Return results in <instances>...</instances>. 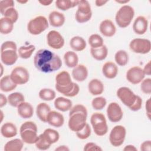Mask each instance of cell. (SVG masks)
<instances>
[{
  "instance_id": "6da1fadb",
  "label": "cell",
  "mask_w": 151,
  "mask_h": 151,
  "mask_svg": "<svg viewBox=\"0 0 151 151\" xmlns=\"http://www.w3.org/2000/svg\"><path fill=\"white\" fill-rule=\"evenodd\" d=\"M34 64L41 72L50 73L59 70L62 65L60 57L46 49L39 50L34 57Z\"/></svg>"
},
{
  "instance_id": "7a4b0ae2",
  "label": "cell",
  "mask_w": 151,
  "mask_h": 151,
  "mask_svg": "<svg viewBox=\"0 0 151 151\" xmlns=\"http://www.w3.org/2000/svg\"><path fill=\"white\" fill-rule=\"evenodd\" d=\"M55 88L60 93L67 97H74L80 91L78 85L71 81L68 72L62 71L55 77Z\"/></svg>"
},
{
  "instance_id": "3957f363",
  "label": "cell",
  "mask_w": 151,
  "mask_h": 151,
  "mask_svg": "<svg viewBox=\"0 0 151 151\" xmlns=\"http://www.w3.org/2000/svg\"><path fill=\"white\" fill-rule=\"evenodd\" d=\"M87 110L82 104H77L70 110L68 125L73 132H77L81 130L87 123Z\"/></svg>"
},
{
  "instance_id": "277c9868",
  "label": "cell",
  "mask_w": 151,
  "mask_h": 151,
  "mask_svg": "<svg viewBox=\"0 0 151 151\" xmlns=\"http://www.w3.org/2000/svg\"><path fill=\"white\" fill-rule=\"evenodd\" d=\"M17 45L15 42L7 41L1 47V60L6 65L14 64L18 60V54L17 52Z\"/></svg>"
},
{
  "instance_id": "5b68a950",
  "label": "cell",
  "mask_w": 151,
  "mask_h": 151,
  "mask_svg": "<svg viewBox=\"0 0 151 151\" xmlns=\"http://www.w3.org/2000/svg\"><path fill=\"white\" fill-rule=\"evenodd\" d=\"M37 130V126L33 122H24L22 124L19 129L21 139L27 144L35 143L38 138Z\"/></svg>"
},
{
  "instance_id": "8992f818",
  "label": "cell",
  "mask_w": 151,
  "mask_h": 151,
  "mask_svg": "<svg viewBox=\"0 0 151 151\" xmlns=\"http://www.w3.org/2000/svg\"><path fill=\"white\" fill-rule=\"evenodd\" d=\"M134 15L133 8L130 5H123L117 12L115 17L116 24L120 28H124L131 23Z\"/></svg>"
},
{
  "instance_id": "52a82bcc",
  "label": "cell",
  "mask_w": 151,
  "mask_h": 151,
  "mask_svg": "<svg viewBox=\"0 0 151 151\" xmlns=\"http://www.w3.org/2000/svg\"><path fill=\"white\" fill-rule=\"evenodd\" d=\"M90 123L94 133L99 136L106 134L108 132V126L104 114L101 113H93L90 118Z\"/></svg>"
},
{
  "instance_id": "ba28073f",
  "label": "cell",
  "mask_w": 151,
  "mask_h": 151,
  "mask_svg": "<svg viewBox=\"0 0 151 151\" xmlns=\"http://www.w3.org/2000/svg\"><path fill=\"white\" fill-rule=\"evenodd\" d=\"M48 27L47 19L42 15L37 16L31 19L27 24V29L32 35H38Z\"/></svg>"
},
{
  "instance_id": "9c48e42d",
  "label": "cell",
  "mask_w": 151,
  "mask_h": 151,
  "mask_svg": "<svg viewBox=\"0 0 151 151\" xmlns=\"http://www.w3.org/2000/svg\"><path fill=\"white\" fill-rule=\"evenodd\" d=\"M77 6L78 8L75 15L76 20L81 24L88 21L92 17L90 3L86 0H80Z\"/></svg>"
},
{
  "instance_id": "30bf717a",
  "label": "cell",
  "mask_w": 151,
  "mask_h": 151,
  "mask_svg": "<svg viewBox=\"0 0 151 151\" xmlns=\"http://www.w3.org/2000/svg\"><path fill=\"white\" fill-rule=\"evenodd\" d=\"M126 130L122 125L114 126L111 130L109 135V141L111 145L114 147L121 146L125 139Z\"/></svg>"
},
{
  "instance_id": "8fae6325",
  "label": "cell",
  "mask_w": 151,
  "mask_h": 151,
  "mask_svg": "<svg viewBox=\"0 0 151 151\" xmlns=\"http://www.w3.org/2000/svg\"><path fill=\"white\" fill-rule=\"evenodd\" d=\"M130 49L135 53L145 54L150 51V41L145 38H135L132 40L129 44Z\"/></svg>"
},
{
  "instance_id": "7c38bea8",
  "label": "cell",
  "mask_w": 151,
  "mask_h": 151,
  "mask_svg": "<svg viewBox=\"0 0 151 151\" xmlns=\"http://www.w3.org/2000/svg\"><path fill=\"white\" fill-rule=\"evenodd\" d=\"M116 94L121 101L129 108L133 106L138 96L136 95L130 88L127 87H120L117 90Z\"/></svg>"
},
{
  "instance_id": "4fadbf2b",
  "label": "cell",
  "mask_w": 151,
  "mask_h": 151,
  "mask_svg": "<svg viewBox=\"0 0 151 151\" xmlns=\"http://www.w3.org/2000/svg\"><path fill=\"white\" fill-rule=\"evenodd\" d=\"M11 78L16 84H24L29 79V74L28 70L21 66L14 68L10 74Z\"/></svg>"
},
{
  "instance_id": "5bb4252c",
  "label": "cell",
  "mask_w": 151,
  "mask_h": 151,
  "mask_svg": "<svg viewBox=\"0 0 151 151\" xmlns=\"http://www.w3.org/2000/svg\"><path fill=\"white\" fill-rule=\"evenodd\" d=\"M47 44L51 48L58 50L63 47L64 45V39L59 32L52 30L48 32L47 35Z\"/></svg>"
},
{
  "instance_id": "9a60e30c",
  "label": "cell",
  "mask_w": 151,
  "mask_h": 151,
  "mask_svg": "<svg viewBox=\"0 0 151 151\" xmlns=\"http://www.w3.org/2000/svg\"><path fill=\"white\" fill-rule=\"evenodd\" d=\"M145 74L142 68L134 66L129 68L126 72L127 80L133 84H137L144 79Z\"/></svg>"
},
{
  "instance_id": "2e32d148",
  "label": "cell",
  "mask_w": 151,
  "mask_h": 151,
  "mask_svg": "<svg viewBox=\"0 0 151 151\" xmlns=\"http://www.w3.org/2000/svg\"><path fill=\"white\" fill-rule=\"evenodd\" d=\"M107 115L110 122L116 123L122 120L123 113L122 108L118 103L116 102H111L107 107Z\"/></svg>"
},
{
  "instance_id": "e0dca14e",
  "label": "cell",
  "mask_w": 151,
  "mask_h": 151,
  "mask_svg": "<svg viewBox=\"0 0 151 151\" xmlns=\"http://www.w3.org/2000/svg\"><path fill=\"white\" fill-rule=\"evenodd\" d=\"M148 28V21L143 16L137 17L133 24V31L138 35L144 34Z\"/></svg>"
},
{
  "instance_id": "ac0fdd59",
  "label": "cell",
  "mask_w": 151,
  "mask_h": 151,
  "mask_svg": "<svg viewBox=\"0 0 151 151\" xmlns=\"http://www.w3.org/2000/svg\"><path fill=\"white\" fill-rule=\"evenodd\" d=\"M99 29L102 35L105 37H113L116 31V28L113 22L110 19H104L101 22Z\"/></svg>"
},
{
  "instance_id": "d6986e66",
  "label": "cell",
  "mask_w": 151,
  "mask_h": 151,
  "mask_svg": "<svg viewBox=\"0 0 151 151\" xmlns=\"http://www.w3.org/2000/svg\"><path fill=\"white\" fill-rule=\"evenodd\" d=\"M47 122L52 126L60 127L63 125L64 118L61 113L56 111H51L48 114Z\"/></svg>"
},
{
  "instance_id": "ffe728a7",
  "label": "cell",
  "mask_w": 151,
  "mask_h": 151,
  "mask_svg": "<svg viewBox=\"0 0 151 151\" xmlns=\"http://www.w3.org/2000/svg\"><path fill=\"white\" fill-rule=\"evenodd\" d=\"M72 76L77 81H84L88 76V70L83 64H78L72 71Z\"/></svg>"
},
{
  "instance_id": "44dd1931",
  "label": "cell",
  "mask_w": 151,
  "mask_h": 151,
  "mask_svg": "<svg viewBox=\"0 0 151 151\" xmlns=\"http://www.w3.org/2000/svg\"><path fill=\"white\" fill-rule=\"evenodd\" d=\"M17 111L21 117L23 119H29L32 116L34 109L30 103L24 101L17 107Z\"/></svg>"
},
{
  "instance_id": "7402d4cb",
  "label": "cell",
  "mask_w": 151,
  "mask_h": 151,
  "mask_svg": "<svg viewBox=\"0 0 151 151\" xmlns=\"http://www.w3.org/2000/svg\"><path fill=\"white\" fill-rule=\"evenodd\" d=\"M102 73L106 78L112 79L116 77L118 73V68L114 63L108 61L103 65Z\"/></svg>"
},
{
  "instance_id": "603a6c76",
  "label": "cell",
  "mask_w": 151,
  "mask_h": 151,
  "mask_svg": "<svg viewBox=\"0 0 151 151\" xmlns=\"http://www.w3.org/2000/svg\"><path fill=\"white\" fill-rule=\"evenodd\" d=\"M48 20L51 26L54 27H60L63 25L65 19L63 14L58 11H54L49 14Z\"/></svg>"
},
{
  "instance_id": "cb8c5ba5",
  "label": "cell",
  "mask_w": 151,
  "mask_h": 151,
  "mask_svg": "<svg viewBox=\"0 0 151 151\" xmlns=\"http://www.w3.org/2000/svg\"><path fill=\"white\" fill-rule=\"evenodd\" d=\"M89 92L94 96L100 95L104 91V85L103 83L99 79H92L88 84Z\"/></svg>"
},
{
  "instance_id": "d4e9b609",
  "label": "cell",
  "mask_w": 151,
  "mask_h": 151,
  "mask_svg": "<svg viewBox=\"0 0 151 151\" xmlns=\"http://www.w3.org/2000/svg\"><path fill=\"white\" fill-rule=\"evenodd\" d=\"M54 107L61 111H67L72 108V101L67 98L58 97L55 99Z\"/></svg>"
},
{
  "instance_id": "484cf974",
  "label": "cell",
  "mask_w": 151,
  "mask_h": 151,
  "mask_svg": "<svg viewBox=\"0 0 151 151\" xmlns=\"http://www.w3.org/2000/svg\"><path fill=\"white\" fill-rule=\"evenodd\" d=\"M1 133L4 137L11 138L17 135V129L16 126L12 123L6 122L1 126Z\"/></svg>"
},
{
  "instance_id": "4316f807",
  "label": "cell",
  "mask_w": 151,
  "mask_h": 151,
  "mask_svg": "<svg viewBox=\"0 0 151 151\" xmlns=\"http://www.w3.org/2000/svg\"><path fill=\"white\" fill-rule=\"evenodd\" d=\"M16 84L11 78L10 75H6L1 78L0 88L2 91L9 92L14 90L17 87Z\"/></svg>"
},
{
  "instance_id": "83f0119b",
  "label": "cell",
  "mask_w": 151,
  "mask_h": 151,
  "mask_svg": "<svg viewBox=\"0 0 151 151\" xmlns=\"http://www.w3.org/2000/svg\"><path fill=\"white\" fill-rule=\"evenodd\" d=\"M50 111V107L45 103H40L37 106V116L41 121L44 123L47 122V116Z\"/></svg>"
},
{
  "instance_id": "f1b7e54d",
  "label": "cell",
  "mask_w": 151,
  "mask_h": 151,
  "mask_svg": "<svg viewBox=\"0 0 151 151\" xmlns=\"http://www.w3.org/2000/svg\"><path fill=\"white\" fill-rule=\"evenodd\" d=\"M70 47L75 51H81L86 47V42L80 36L73 37L70 41Z\"/></svg>"
},
{
  "instance_id": "f546056e",
  "label": "cell",
  "mask_w": 151,
  "mask_h": 151,
  "mask_svg": "<svg viewBox=\"0 0 151 151\" xmlns=\"http://www.w3.org/2000/svg\"><path fill=\"white\" fill-rule=\"evenodd\" d=\"M90 53L95 60L97 61H102L107 57L108 54V49L105 45H103L101 47L99 48H91Z\"/></svg>"
},
{
  "instance_id": "4dcf8cb0",
  "label": "cell",
  "mask_w": 151,
  "mask_h": 151,
  "mask_svg": "<svg viewBox=\"0 0 151 151\" xmlns=\"http://www.w3.org/2000/svg\"><path fill=\"white\" fill-rule=\"evenodd\" d=\"M64 60L65 65L69 68H74L78 65V57L74 51H67L64 55Z\"/></svg>"
},
{
  "instance_id": "1f68e13d",
  "label": "cell",
  "mask_w": 151,
  "mask_h": 151,
  "mask_svg": "<svg viewBox=\"0 0 151 151\" xmlns=\"http://www.w3.org/2000/svg\"><path fill=\"white\" fill-rule=\"evenodd\" d=\"M24 142L19 139H15L8 141L4 146L5 151H21L23 148Z\"/></svg>"
},
{
  "instance_id": "d6a6232c",
  "label": "cell",
  "mask_w": 151,
  "mask_h": 151,
  "mask_svg": "<svg viewBox=\"0 0 151 151\" xmlns=\"http://www.w3.org/2000/svg\"><path fill=\"white\" fill-rule=\"evenodd\" d=\"M24 95L19 92H15L10 94L8 96L9 104L14 107H17L21 103L25 101Z\"/></svg>"
},
{
  "instance_id": "836d02e7",
  "label": "cell",
  "mask_w": 151,
  "mask_h": 151,
  "mask_svg": "<svg viewBox=\"0 0 151 151\" xmlns=\"http://www.w3.org/2000/svg\"><path fill=\"white\" fill-rule=\"evenodd\" d=\"M14 24L9 19L2 17L0 19V32L2 34H9L14 28Z\"/></svg>"
},
{
  "instance_id": "e575fe53",
  "label": "cell",
  "mask_w": 151,
  "mask_h": 151,
  "mask_svg": "<svg viewBox=\"0 0 151 151\" xmlns=\"http://www.w3.org/2000/svg\"><path fill=\"white\" fill-rule=\"evenodd\" d=\"M78 0L70 1V0H57L55 2V6L57 8L62 11H67L70 8H74L78 5Z\"/></svg>"
},
{
  "instance_id": "d590c367",
  "label": "cell",
  "mask_w": 151,
  "mask_h": 151,
  "mask_svg": "<svg viewBox=\"0 0 151 151\" xmlns=\"http://www.w3.org/2000/svg\"><path fill=\"white\" fill-rule=\"evenodd\" d=\"M43 135L48 142L52 145L56 143L59 138L60 135L57 131L52 129H47L43 132Z\"/></svg>"
},
{
  "instance_id": "8d00e7d4",
  "label": "cell",
  "mask_w": 151,
  "mask_h": 151,
  "mask_svg": "<svg viewBox=\"0 0 151 151\" xmlns=\"http://www.w3.org/2000/svg\"><path fill=\"white\" fill-rule=\"evenodd\" d=\"M35 50V47L34 45L21 46L18 50V56L22 59H28L31 57Z\"/></svg>"
},
{
  "instance_id": "74e56055",
  "label": "cell",
  "mask_w": 151,
  "mask_h": 151,
  "mask_svg": "<svg viewBox=\"0 0 151 151\" xmlns=\"http://www.w3.org/2000/svg\"><path fill=\"white\" fill-rule=\"evenodd\" d=\"M114 59L116 63L119 65L124 66L129 61V55L126 51L120 50L116 52Z\"/></svg>"
},
{
  "instance_id": "f35d334b",
  "label": "cell",
  "mask_w": 151,
  "mask_h": 151,
  "mask_svg": "<svg viewBox=\"0 0 151 151\" xmlns=\"http://www.w3.org/2000/svg\"><path fill=\"white\" fill-rule=\"evenodd\" d=\"M39 97L45 101H51L55 98V92L51 88H42L39 92Z\"/></svg>"
},
{
  "instance_id": "ab89813d",
  "label": "cell",
  "mask_w": 151,
  "mask_h": 151,
  "mask_svg": "<svg viewBox=\"0 0 151 151\" xmlns=\"http://www.w3.org/2000/svg\"><path fill=\"white\" fill-rule=\"evenodd\" d=\"M88 42L91 48H93L100 47L103 45V39L100 35L97 34L91 35L88 38Z\"/></svg>"
},
{
  "instance_id": "60d3db41",
  "label": "cell",
  "mask_w": 151,
  "mask_h": 151,
  "mask_svg": "<svg viewBox=\"0 0 151 151\" xmlns=\"http://www.w3.org/2000/svg\"><path fill=\"white\" fill-rule=\"evenodd\" d=\"M35 146L40 150H45L50 148V146L51 145L50 144L48 141L44 137L43 134H41L38 136V138L37 142L35 143Z\"/></svg>"
},
{
  "instance_id": "b9f144b4",
  "label": "cell",
  "mask_w": 151,
  "mask_h": 151,
  "mask_svg": "<svg viewBox=\"0 0 151 151\" xmlns=\"http://www.w3.org/2000/svg\"><path fill=\"white\" fill-rule=\"evenodd\" d=\"M107 101L103 97H97L93 99L91 101V105L95 110H102L106 105Z\"/></svg>"
},
{
  "instance_id": "7bdbcfd3",
  "label": "cell",
  "mask_w": 151,
  "mask_h": 151,
  "mask_svg": "<svg viewBox=\"0 0 151 151\" xmlns=\"http://www.w3.org/2000/svg\"><path fill=\"white\" fill-rule=\"evenodd\" d=\"M4 17L11 20L13 23L17 22L18 19V13L14 7L10 8L6 10L3 15Z\"/></svg>"
},
{
  "instance_id": "ee69618b",
  "label": "cell",
  "mask_w": 151,
  "mask_h": 151,
  "mask_svg": "<svg viewBox=\"0 0 151 151\" xmlns=\"http://www.w3.org/2000/svg\"><path fill=\"white\" fill-rule=\"evenodd\" d=\"M78 138L84 140L87 139L91 134V128L88 123H86L85 126L79 131L76 132Z\"/></svg>"
},
{
  "instance_id": "f6af8a7d",
  "label": "cell",
  "mask_w": 151,
  "mask_h": 151,
  "mask_svg": "<svg viewBox=\"0 0 151 151\" xmlns=\"http://www.w3.org/2000/svg\"><path fill=\"white\" fill-rule=\"evenodd\" d=\"M140 88L143 93L150 94L151 93V78H147L142 81Z\"/></svg>"
},
{
  "instance_id": "bcb514c9",
  "label": "cell",
  "mask_w": 151,
  "mask_h": 151,
  "mask_svg": "<svg viewBox=\"0 0 151 151\" xmlns=\"http://www.w3.org/2000/svg\"><path fill=\"white\" fill-rule=\"evenodd\" d=\"M14 7V2L12 0H1L0 1V11L3 15L8 9Z\"/></svg>"
},
{
  "instance_id": "7dc6e473",
  "label": "cell",
  "mask_w": 151,
  "mask_h": 151,
  "mask_svg": "<svg viewBox=\"0 0 151 151\" xmlns=\"http://www.w3.org/2000/svg\"><path fill=\"white\" fill-rule=\"evenodd\" d=\"M84 151H90V150H102V149L96 143L93 142H89L86 144L84 147Z\"/></svg>"
},
{
  "instance_id": "c3c4849f",
  "label": "cell",
  "mask_w": 151,
  "mask_h": 151,
  "mask_svg": "<svg viewBox=\"0 0 151 151\" xmlns=\"http://www.w3.org/2000/svg\"><path fill=\"white\" fill-rule=\"evenodd\" d=\"M142 105V99L140 96H138L135 103L129 109L131 110L134 111H138L141 109Z\"/></svg>"
},
{
  "instance_id": "681fc988",
  "label": "cell",
  "mask_w": 151,
  "mask_h": 151,
  "mask_svg": "<svg viewBox=\"0 0 151 151\" xmlns=\"http://www.w3.org/2000/svg\"><path fill=\"white\" fill-rule=\"evenodd\" d=\"M140 150L142 151H150L151 150V141L146 140L143 142L140 146Z\"/></svg>"
},
{
  "instance_id": "f907efd6",
  "label": "cell",
  "mask_w": 151,
  "mask_h": 151,
  "mask_svg": "<svg viewBox=\"0 0 151 151\" xmlns=\"http://www.w3.org/2000/svg\"><path fill=\"white\" fill-rule=\"evenodd\" d=\"M143 72L145 75L150 76L151 74V71H150V61H149L144 67L143 69Z\"/></svg>"
},
{
  "instance_id": "816d5d0a",
  "label": "cell",
  "mask_w": 151,
  "mask_h": 151,
  "mask_svg": "<svg viewBox=\"0 0 151 151\" xmlns=\"http://www.w3.org/2000/svg\"><path fill=\"white\" fill-rule=\"evenodd\" d=\"M146 114L147 116L149 119L150 117V99H149L146 102Z\"/></svg>"
},
{
  "instance_id": "f5cc1de1",
  "label": "cell",
  "mask_w": 151,
  "mask_h": 151,
  "mask_svg": "<svg viewBox=\"0 0 151 151\" xmlns=\"http://www.w3.org/2000/svg\"><path fill=\"white\" fill-rule=\"evenodd\" d=\"M8 99L3 94H0V107H2L7 103Z\"/></svg>"
},
{
  "instance_id": "db71d44e",
  "label": "cell",
  "mask_w": 151,
  "mask_h": 151,
  "mask_svg": "<svg viewBox=\"0 0 151 151\" xmlns=\"http://www.w3.org/2000/svg\"><path fill=\"white\" fill-rule=\"evenodd\" d=\"M123 150L124 151H136L137 149L133 145H127L125 146V147L123 149Z\"/></svg>"
},
{
  "instance_id": "11a10c76",
  "label": "cell",
  "mask_w": 151,
  "mask_h": 151,
  "mask_svg": "<svg viewBox=\"0 0 151 151\" xmlns=\"http://www.w3.org/2000/svg\"><path fill=\"white\" fill-rule=\"evenodd\" d=\"M107 2H108V1H103V0H96L95 1V4L97 6H101L104 5H105Z\"/></svg>"
},
{
  "instance_id": "9f6ffc18",
  "label": "cell",
  "mask_w": 151,
  "mask_h": 151,
  "mask_svg": "<svg viewBox=\"0 0 151 151\" xmlns=\"http://www.w3.org/2000/svg\"><path fill=\"white\" fill-rule=\"evenodd\" d=\"M52 0L51 1H47V0H41V1H38V2L40 3L41 5H44V6H48L50 5L52 2Z\"/></svg>"
},
{
  "instance_id": "6f0895ef",
  "label": "cell",
  "mask_w": 151,
  "mask_h": 151,
  "mask_svg": "<svg viewBox=\"0 0 151 151\" xmlns=\"http://www.w3.org/2000/svg\"><path fill=\"white\" fill-rule=\"evenodd\" d=\"M55 150H59V151H68L69 148L67 147L66 146L63 145V146H60L56 148Z\"/></svg>"
},
{
  "instance_id": "680465c9",
  "label": "cell",
  "mask_w": 151,
  "mask_h": 151,
  "mask_svg": "<svg viewBox=\"0 0 151 151\" xmlns=\"http://www.w3.org/2000/svg\"><path fill=\"white\" fill-rule=\"evenodd\" d=\"M116 2H117V3H119V4H126V3H127V2H129V1H127V0H126V1H116Z\"/></svg>"
},
{
  "instance_id": "91938a15",
  "label": "cell",
  "mask_w": 151,
  "mask_h": 151,
  "mask_svg": "<svg viewBox=\"0 0 151 151\" xmlns=\"http://www.w3.org/2000/svg\"><path fill=\"white\" fill-rule=\"evenodd\" d=\"M28 2V1H17V2L18 3H21V4H25L27 3Z\"/></svg>"
}]
</instances>
